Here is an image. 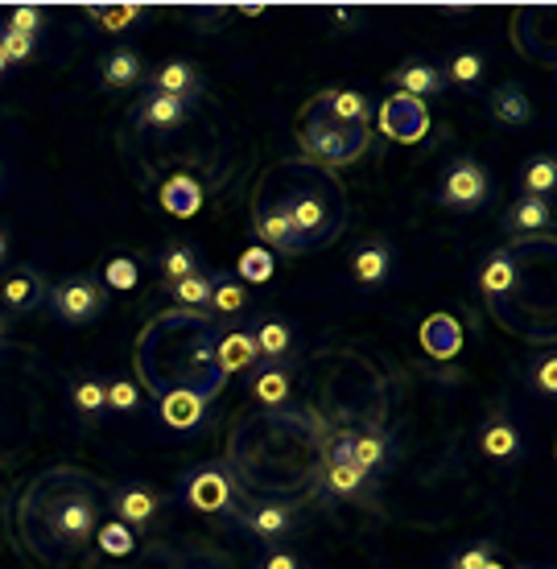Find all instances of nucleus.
<instances>
[{
    "label": "nucleus",
    "mask_w": 557,
    "mask_h": 569,
    "mask_svg": "<svg viewBox=\"0 0 557 569\" xmlns=\"http://www.w3.org/2000/svg\"><path fill=\"white\" fill-rule=\"evenodd\" d=\"M322 483H327L330 496L339 499H351L364 491V483H368V475L359 467H351V462H339V458H330L327 470H322Z\"/></svg>",
    "instance_id": "nucleus-32"
},
{
    "label": "nucleus",
    "mask_w": 557,
    "mask_h": 569,
    "mask_svg": "<svg viewBox=\"0 0 557 569\" xmlns=\"http://www.w3.org/2000/svg\"><path fill=\"white\" fill-rule=\"evenodd\" d=\"M33 38H21V33H13V29H0V54L9 58V67L13 62H29L33 58Z\"/></svg>",
    "instance_id": "nucleus-43"
},
{
    "label": "nucleus",
    "mask_w": 557,
    "mask_h": 569,
    "mask_svg": "<svg viewBox=\"0 0 557 569\" xmlns=\"http://www.w3.org/2000/svg\"><path fill=\"white\" fill-rule=\"evenodd\" d=\"M71 405H74V413L100 417L103 409H108V397H103V380H96V376H83V380H74V385H71Z\"/></svg>",
    "instance_id": "nucleus-36"
},
{
    "label": "nucleus",
    "mask_w": 557,
    "mask_h": 569,
    "mask_svg": "<svg viewBox=\"0 0 557 569\" xmlns=\"http://www.w3.org/2000/svg\"><path fill=\"white\" fill-rule=\"evenodd\" d=\"M257 236L265 248H272V252H286V257H298V252H306V243L298 240V231H294V223H289L286 214V202L272 199V202H260L257 207Z\"/></svg>",
    "instance_id": "nucleus-13"
},
{
    "label": "nucleus",
    "mask_w": 557,
    "mask_h": 569,
    "mask_svg": "<svg viewBox=\"0 0 557 569\" xmlns=\"http://www.w3.org/2000/svg\"><path fill=\"white\" fill-rule=\"evenodd\" d=\"M421 339H426V351H434V356L450 359L458 351V342H462V335H458V322L455 318H446V313H438V318H429L426 330H421Z\"/></svg>",
    "instance_id": "nucleus-34"
},
{
    "label": "nucleus",
    "mask_w": 557,
    "mask_h": 569,
    "mask_svg": "<svg viewBox=\"0 0 557 569\" xmlns=\"http://www.w3.org/2000/svg\"><path fill=\"white\" fill-rule=\"evenodd\" d=\"M149 91H161V96H178V100H195L202 91V74L195 71V62H161L158 71L149 74Z\"/></svg>",
    "instance_id": "nucleus-20"
},
{
    "label": "nucleus",
    "mask_w": 557,
    "mask_h": 569,
    "mask_svg": "<svg viewBox=\"0 0 557 569\" xmlns=\"http://www.w3.org/2000/svg\"><path fill=\"white\" fill-rule=\"evenodd\" d=\"M554 376H557V359L554 356H541L537 363L529 368V385L541 392V397H554Z\"/></svg>",
    "instance_id": "nucleus-44"
},
{
    "label": "nucleus",
    "mask_w": 557,
    "mask_h": 569,
    "mask_svg": "<svg viewBox=\"0 0 557 569\" xmlns=\"http://www.w3.org/2000/svg\"><path fill=\"white\" fill-rule=\"evenodd\" d=\"M491 199V178L487 170L475 161V157H455L442 173V186H438V202H442L446 211H458V214H471L479 207H487Z\"/></svg>",
    "instance_id": "nucleus-4"
},
{
    "label": "nucleus",
    "mask_w": 557,
    "mask_h": 569,
    "mask_svg": "<svg viewBox=\"0 0 557 569\" xmlns=\"http://www.w3.org/2000/svg\"><path fill=\"white\" fill-rule=\"evenodd\" d=\"M4 342H9V322L0 318V347H4Z\"/></svg>",
    "instance_id": "nucleus-47"
},
{
    "label": "nucleus",
    "mask_w": 557,
    "mask_h": 569,
    "mask_svg": "<svg viewBox=\"0 0 557 569\" xmlns=\"http://www.w3.org/2000/svg\"><path fill=\"white\" fill-rule=\"evenodd\" d=\"M46 293H50V284L42 281V272L33 269V264H13V269L4 272V281H0V306L13 318H26L38 306H46Z\"/></svg>",
    "instance_id": "nucleus-10"
},
{
    "label": "nucleus",
    "mask_w": 557,
    "mask_h": 569,
    "mask_svg": "<svg viewBox=\"0 0 557 569\" xmlns=\"http://www.w3.org/2000/svg\"><path fill=\"white\" fill-rule=\"evenodd\" d=\"M173 499L202 516H231L236 512V487H231L223 467H195L178 479Z\"/></svg>",
    "instance_id": "nucleus-3"
},
{
    "label": "nucleus",
    "mask_w": 557,
    "mask_h": 569,
    "mask_svg": "<svg viewBox=\"0 0 557 569\" xmlns=\"http://www.w3.org/2000/svg\"><path fill=\"white\" fill-rule=\"evenodd\" d=\"M487 112L496 124L504 129H529L533 120H537V108H533L529 91L520 83H500L491 96H487Z\"/></svg>",
    "instance_id": "nucleus-15"
},
{
    "label": "nucleus",
    "mask_w": 557,
    "mask_h": 569,
    "mask_svg": "<svg viewBox=\"0 0 557 569\" xmlns=\"http://www.w3.org/2000/svg\"><path fill=\"white\" fill-rule=\"evenodd\" d=\"M207 405H211V397L202 388H170V392H161L158 413L173 433H195L207 421Z\"/></svg>",
    "instance_id": "nucleus-12"
},
{
    "label": "nucleus",
    "mask_w": 557,
    "mask_h": 569,
    "mask_svg": "<svg viewBox=\"0 0 557 569\" xmlns=\"http://www.w3.org/2000/svg\"><path fill=\"white\" fill-rule=\"evenodd\" d=\"M42 26H46V13L42 9H33V4H17L13 13H9V21H4V29H13V33H21V38H42Z\"/></svg>",
    "instance_id": "nucleus-39"
},
{
    "label": "nucleus",
    "mask_w": 557,
    "mask_h": 569,
    "mask_svg": "<svg viewBox=\"0 0 557 569\" xmlns=\"http://www.w3.org/2000/svg\"><path fill=\"white\" fill-rule=\"evenodd\" d=\"M46 310L54 313L58 322H67V327H87V322H96L108 310V289L91 272H71L58 284H50Z\"/></svg>",
    "instance_id": "nucleus-1"
},
{
    "label": "nucleus",
    "mask_w": 557,
    "mask_h": 569,
    "mask_svg": "<svg viewBox=\"0 0 557 569\" xmlns=\"http://www.w3.org/2000/svg\"><path fill=\"white\" fill-rule=\"evenodd\" d=\"M380 132L392 137L400 144H417L429 132V112L426 103L414 100V96H400L392 91L385 103H380Z\"/></svg>",
    "instance_id": "nucleus-9"
},
{
    "label": "nucleus",
    "mask_w": 557,
    "mask_h": 569,
    "mask_svg": "<svg viewBox=\"0 0 557 569\" xmlns=\"http://www.w3.org/2000/svg\"><path fill=\"white\" fill-rule=\"evenodd\" d=\"M170 298L182 306V310H211V272H190L186 281L170 284Z\"/></svg>",
    "instance_id": "nucleus-33"
},
{
    "label": "nucleus",
    "mask_w": 557,
    "mask_h": 569,
    "mask_svg": "<svg viewBox=\"0 0 557 569\" xmlns=\"http://www.w3.org/2000/svg\"><path fill=\"white\" fill-rule=\"evenodd\" d=\"M96 528H100V503L83 487H74V491H67V496H58L50 503V532L62 545L79 549V545L96 537Z\"/></svg>",
    "instance_id": "nucleus-5"
},
{
    "label": "nucleus",
    "mask_w": 557,
    "mask_h": 569,
    "mask_svg": "<svg viewBox=\"0 0 557 569\" xmlns=\"http://www.w3.org/2000/svg\"><path fill=\"white\" fill-rule=\"evenodd\" d=\"M310 108L330 116V120H339V124H347V129H368L371 124V100L364 91H327Z\"/></svg>",
    "instance_id": "nucleus-19"
},
{
    "label": "nucleus",
    "mask_w": 557,
    "mask_h": 569,
    "mask_svg": "<svg viewBox=\"0 0 557 569\" xmlns=\"http://www.w3.org/2000/svg\"><path fill=\"white\" fill-rule=\"evenodd\" d=\"M484 569H508V566H504L500 557H496V561H487V566H484Z\"/></svg>",
    "instance_id": "nucleus-49"
},
{
    "label": "nucleus",
    "mask_w": 557,
    "mask_h": 569,
    "mask_svg": "<svg viewBox=\"0 0 557 569\" xmlns=\"http://www.w3.org/2000/svg\"><path fill=\"white\" fill-rule=\"evenodd\" d=\"M487 561H496V545H491V541H475V545H467V549L450 553L446 569H484Z\"/></svg>",
    "instance_id": "nucleus-40"
},
{
    "label": "nucleus",
    "mask_w": 557,
    "mask_h": 569,
    "mask_svg": "<svg viewBox=\"0 0 557 569\" xmlns=\"http://www.w3.org/2000/svg\"><path fill=\"white\" fill-rule=\"evenodd\" d=\"M504 223H508V231H513L516 240L541 236V231H549V223H554V207H549V199H516Z\"/></svg>",
    "instance_id": "nucleus-24"
},
{
    "label": "nucleus",
    "mask_w": 557,
    "mask_h": 569,
    "mask_svg": "<svg viewBox=\"0 0 557 569\" xmlns=\"http://www.w3.org/2000/svg\"><path fill=\"white\" fill-rule=\"evenodd\" d=\"M231 520L240 525L243 537L269 545V549H277V545L286 541V537H294V528H298V512H294L289 503H281V499H260V503L236 508Z\"/></svg>",
    "instance_id": "nucleus-6"
},
{
    "label": "nucleus",
    "mask_w": 557,
    "mask_h": 569,
    "mask_svg": "<svg viewBox=\"0 0 557 569\" xmlns=\"http://www.w3.org/2000/svg\"><path fill=\"white\" fill-rule=\"evenodd\" d=\"M243 306H248V289H243L240 277H236V272H215L211 277V313L231 318V313H240Z\"/></svg>",
    "instance_id": "nucleus-30"
},
{
    "label": "nucleus",
    "mask_w": 557,
    "mask_h": 569,
    "mask_svg": "<svg viewBox=\"0 0 557 569\" xmlns=\"http://www.w3.org/2000/svg\"><path fill=\"white\" fill-rule=\"evenodd\" d=\"M145 13H149L145 4H91V9H87V17H91L103 33H125V29L137 26Z\"/></svg>",
    "instance_id": "nucleus-31"
},
{
    "label": "nucleus",
    "mask_w": 557,
    "mask_h": 569,
    "mask_svg": "<svg viewBox=\"0 0 557 569\" xmlns=\"http://www.w3.org/2000/svg\"><path fill=\"white\" fill-rule=\"evenodd\" d=\"M301 144H306V153L327 161V166H347V161H356L368 149V132L347 129V124H339V120H330V116L310 108L306 124H301Z\"/></svg>",
    "instance_id": "nucleus-2"
},
{
    "label": "nucleus",
    "mask_w": 557,
    "mask_h": 569,
    "mask_svg": "<svg viewBox=\"0 0 557 569\" xmlns=\"http://www.w3.org/2000/svg\"><path fill=\"white\" fill-rule=\"evenodd\" d=\"M252 342H257V356L265 363H277V359H286L294 351V327H289L286 318H265L252 330Z\"/></svg>",
    "instance_id": "nucleus-25"
},
{
    "label": "nucleus",
    "mask_w": 557,
    "mask_h": 569,
    "mask_svg": "<svg viewBox=\"0 0 557 569\" xmlns=\"http://www.w3.org/2000/svg\"><path fill=\"white\" fill-rule=\"evenodd\" d=\"M479 450H484L491 462H513V458L525 455V438L508 413L487 417V426L479 429Z\"/></svg>",
    "instance_id": "nucleus-18"
},
{
    "label": "nucleus",
    "mask_w": 557,
    "mask_h": 569,
    "mask_svg": "<svg viewBox=\"0 0 557 569\" xmlns=\"http://www.w3.org/2000/svg\"><path fill=\"white\" fill-rule=\"evenodd\" d=\"M186 116H190V100H178V96H161V91H149L137 108V120H141L145 129H158V132H170L178 129Z\"/></svg>",
    "instance_id": "nucleus-22"
},
{
    "label": "nucleus",
    "mask_w": 557,
    "mask_h": 569,
    "mask_svg": "<svg viewBox=\"0 0 557 569\" xmlns=\"http://www.w3.org/2000/svg\"><path fill=\"white\" fill-rule=\"evenodd\" d=\"M252 397L265 409H281L289 400V371L281 363H265V368L252 371Z\"/></svg>",
    "instance_id": "nucleus-29"
},
{
    "label": "nucleus",
    "mask_w": 557,
    "mask_h": 569,
    "mask_svg": "<svg viewBox=\"0 0 557 569\" xmlns=\"http://www.w3.org/2000/svg\"><path fill=\"white\" fill-rule=\"evenodd\" d=\"M252 569H306V561L294 549H265Z\"/></svg>",
    "instance_id": "nucleus-45"
},
{
    "label": "nucleus",
    "mask_w": 557,
    "mask_h": 569,
    "mask_svg": "<svg viewBox=\"0 0 557 569\" xmlns=\"http://www.w3.org/2000/svg\"><path fill=\"white\" fill-rule=\"evenodd\" d=\"M108 508H112L120 525L137 532V528H145L161 512V496L149 483H120L108 491Z\"/></svg>",
    "instance_id": "nucleus-11"
},
{
    "label": "nucleus",
    "mask_w": 557,
    "mask_h": 569,
    "mask_svg": "<svg viewBox=\"0 0 557 569\" xmlns=\"http://www.w3.org/2000/svg\"><path fill=\"white\" fill-rule=\"evenodd\" d=\"M4 260H9V231L0 228V264H4Z\"/></svg>",
    "instance_id": "nucleus-46"
},
{
    "label": "nucleus",
    "mask_w": 557,
    "mask_h": 569,
    "mask_svg": "<svg viewBox=\"0 0 557 569\" xmlns=\"http://www.w3.org/2000/svg\"><path fill=\"white\" fill-rule=\"evenodd\" d=\"M199 269H202V257H199V248H195L190 240H170L158 252V272L170 284L186 281L190 272H199Z\"/></svg>",
    "instance_id": "nucleus-26"
},
{
    "label": "nucleus",
    "mask_w": 557,
    "mask_h": 569,
    "mask_svg": "<svg viewBox=\"0 0 557 569\" xmlns=\"http://www.w3.org/2000/svg\"><path fill=\"white\" fill-rule=\"evenodd\" d=\"M4 74H9V58L0 54V79H4Z\"/></svg>",
    "instance_id": "nucleus-48"
},
{
    "label": "nucleus",
    "mask_w": 557,
    "mask_h": 569,
    "mask_svg": "<svg viewBox=\"0 0 557 569\" xmlns=\"http://www.w3.org/2000/svg\"><path fill=\"white\" fill-rule=\"evenodd\" d=\"M190 569H215V566H207V561H199V566H190Z\"/></svg>",
    "instance_id": "nucleus-50"
},
{
    "label": "nucleus",
    "mask_w": 557,
    "mask_h": 569,
    "mask_svg": "<svg viewBox=\"0 0 557 569\" xmlns=\"http://www.w3.org/2000/svg\"><path fill=\"white\" fill-rule=\"evenodd\" d=\"M392 269H397V252L388 240H368L364 248H356L351 257V277H356L364 289H376V284L392 281Z\"/></svg>",
    "instance_id": "nucleus-17"
},
{
    "label": "nucleus",
    "mask_w": 557,
    "mask_h": 569,
    "mask_svg": "<svg viewBox=\"0 0 557 569\" xmlns=\"http://www.w3.org/2000/svg\"><path fill=\"white\" fill-rule=\"evenodd\" d=\"M516 281H520V264H516V257L508 248L491 252V257L484 260V269H479V289H484L491 301L508 298L516 289Z\"/></svg>",
    "instance_id": "nucleus-23"
},
{
    "label": "nucleus",
    "mask_w": 557,
    "mask_h": 569,
    "mask_svg": "<svg viewBox=\"0 0 557 569\" xmlns=\"http://www.w3.org/2000/svg\"><path fill=\"white\" fill-rule=\"evenodd\" d=\"M103 397H108V409L112 413H137L141 409V388L132 385V380H112V385H103Z\"/></svg>",
    "instance_id": "nucleus-38"
},
{
    "label": "nucleus",
    "mask_w": 557,
    "mask_h": 569,
    "mask_svg": "<svg viewBox=\"0 0 557 569\" xmlns=\"http://www.w3.org/2000/svg\"><path fill=\"white\" fill-rule=\"evenodd\" d=\"M330 458L351 462V467H359L371 479V475H380L392 462V441H388L385 429H359V433H344V438L335 441Z\"/></svg>",
    "instance_id": "nucleus-8"
},
{
    "label": "nucleus",
    "mask_w": 557,
    "mask_h": 569,
    "mask_svg": "<svg viewBox=\"0 0 557 569\" xmlns=\"http://www.w3.org/2000/svg\"><path fill=\"white\" fill-rule=\"evenodd\" d=\"M388 83L397 87L400 96H414V100L426 103L442 91L446 79H442V67H434V62H426V58H405L397 71L388 74Z\"/></svg>",
    "instance_id": "nucleus-14"
},
{
    "label": "nucleus",
    "mask_w": 557,
    "mask_h": 569,
    "mask_svg": "<svg viewBox=\"0 0 557 569\" xmlns=\"http://www.w3.org/2000/svg\"><path fill=\"white\" fill-rule=\"evenodd\" d=\"M484 74H487V58L479 54V50H458V54L442 67L446 83H458V87H475Z\"/></svg>",
    "instance_id": "nucleus-35"
},
{
    "label": "nucleus",
    "mask_w": 557,
    "mask_h": 569,
    "mask_svg": "<svg viewBox=\"0 0 557 569\" xmlns=\"http://www.w3.org/2000/svg\"><path fill=\"white\" fill-rule=\"evenodd\" d=\"M286 202V214L289 223H294V231H298V240L306 243V252L310 248H322V243H330L339 231H335V219H330L327 202L318 199L315 190H301V194H289Z\"/></svg>",
    "instance_id": "nucleus-7"
},
{
    "label": "nucleus",
    "mask_w": 557,
    "mask_h": 569,
    "mask_svg": "<svg viewBox=\"0 0 557 569\" xmlns=\"http://www.w3.org/2000/svg\"><path fill=\"white\" fill-rule=\"evenodd\" d=\"M96 545H100L108 557H129L137 549V537H132V528H125L120 520H108L103 528H96Z\"/></svg>",
    "instance_id": "nucleus-37"
},
{
    "label": "nucleus",
    "mask_w": 557,
    "mask_h": 569,
    "mask_svg": "<svg viewBox=\"0 0 557 569\" xmlns=\"http://www.w3.org/2000/svg\"><path fill=\"white\" fill-rule=\"evenodd\" d=\"M145 79V62L132 46H116L100 58V83L112 87V91H125V87H137Z\"/></svg>",
    "instance_id": "nucleus-21"
},
{
    "label": "nucleus",
    "mask_w": 557,
    "mask_h": 569,
    "mask_svg": "<svg viewBox=\"0 0 557 569\" xmlns=\"http://www.w3.org/2000/svg\"><path fill=\"white\" fill-rule=\"evenodd\" d=\"M161 207L178 219H190V214H199L202 207V186L195 178H186V173H173L170 182L161 186Z\"/></svg>",
    "instance_id": "nucleus-28"
},
{
    "label": "nucleus",
    "mask_w": 557,
    "mask_h": 569,
    "mask_svg": "<svg viewBox=\"0 0 557 569\" xmlns=\"http://www.w3.org/2000/svg\"><path fill=\"white\" fill-rule=\"evenodd\" d=\"M240 281H269L272 277V257L269 248H252V252H243L240 269H236Z\"/></svg>",
    "instance_id": "nucleus-41"
},
{
    "label": "nucleus",
    "mask_w": 557,
    "mask_h": 569,
    "mask_svg": "<svg viewBox=\"0 0 557 569\" xmlns=\"http://www.w3.org/2000/svg\"><path fill=\"white\" fill-rule=\"evenodd\" d=\"M137 264L129 257H116L112 264H103V289H132L137 284Z\"/></svg>",
    "instance_id": "nucleus-42"
},
{
    "label": "nucleus",
    "mask_w": 557,
    "mask_h": 569,
    "mask_svg": "<svg viewBox=\"0 0 557 569\" xmlns=\"http://www.w3.org/2000/svg\"><path fill=\"white\" fill-rule=\"evenodd\" d=\"M260 363L252 330H223L215 335V371L219 376H236V371H252Z\"/></svg>",
    "instance_id": "nucleus-16"
},
{
    "label": "nucleus",
    "mask_w": 557,
    "mask_h": 569,
    "mask_svg": "<svg viewBox=\"0 0 557 569\" xmlns=\"http://www.w3.org/2000/svg\"><path fill=\"white\" fill-rule=\"evenodd\" d=\"M557 190V161L549 153H537L520 170V199H549Z\"/></svg>",
    "instance_id": "nucleus-27"
}]
</instances>
